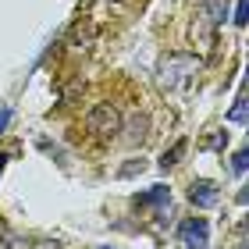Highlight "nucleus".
I'll return each mask as SVG.
<instances>
[{
    "instance_id": "20e7f679",
    "label": "nucleus",
    "mask_w": 249,
    "mask_h": 249,
    "mask_svg": "<svg viewBox=\"0 0 249 249\" xmlns=\"http://www.w3.org/2000/svg\"><path fill=\"white\" fill-rule=\"evenodd\" d=\"M207 221H189L185 228H182V239H185V246L189 249H203L207 246Z\"/></svg>"
},
{
    "instance_id": "9b49d317",
    "label": "nucleus",
    "mask_w": 249,
    "mask_h": 249,
    "mask_svg": "<svg viewBox=\"0 0 249 249\" xmlns=\"http://www.w3.org/2000/svg\"><path fill=\"white\" fill-rule=\"evenodd\" d=\"M0 171H4V157H0Z\"/></svg>"
},
{
    "instance_id": "9d476101",
    "label": "nucleus",
    "mask_w": 249,
    "mask_h": 249,
    "mask_svg": "<svg viewBox=\"0 0 249 249\" xmlns=\"http://www.w3.org/2000/svg\"><path fill=\"white\" fill-rule=\"evenodd\" d=\"M4 121H7V110H0V128H4Z\"/></svg>"
},
{
    "instance_id": "0eeeda50",
    "label": "nucleus",
    "mask_w": 249,
    "mask_h": 249,
    "mask_svg": "<svg viewBox=\"0 0 249 249\" xmlns=\"http://www.w3.org/2000/svg\"><path fill=\"white\" fill-rule=\"evenodd\" d=\"M164 199H167V189H164V185H157V189L150 192V196H142L139 203H164Z\"/></svg>"
},
{
    "instance_id": "f257e3e1",
    "label": "nucleus",
    "mask_w": 249,
    "mask_h": 249,
    "mask_svg": "<svg viewBox=\"0 0 249 249\" xmlns=\"http://www.w3.org/2000/svg\"><path fill=\"white\" fill-rule=\"evenodd\" d=\"M121 124H124L121 107H118L110 96H96L93 104L86 107V114L78 118L75 132H71V139H75L78 150H86V153L100 157L104 150H110V142H114L118 135H121Z\"/></svg>"
},
{
    "instance_id": "39448f33",
    "label": "nucleus",
    "mask_w": 249,
    "mask_h": 249,
    "mask_svg": "<svg viewBox=\"0 0 249 249\" xmlns=\"http://www.w3.org/2000/svg\"><path fill=\"white\" fill-rule=\"evenodd\" d=\"M189 196H192V203H199V207H213V203H217V189L210 182H196Z\"/></svg>"
},
{
    "instance_id": "423d86ee",
    "label": "nucleus",
    "mask_w": 249,
    "mask_h": 249,
    "mask_svg": "<svg viewBox=\"0 0 249 249\" xmlns=\"http://www.w3.org/2000/svg\"><path fill=\"white\" fill-rule=\"evenodd\" d=\"M0 249H29V242L18 239V235H4V239H0Z\"/></svg>"
},
{
    "instance_id": "7ed1b4c3",
    "label": "nucleus",
    "mask_w": 249,
    "mask_h": 249,
    "mask_svg": "<svg viewBox=\"0 0 249 249\" xmlns=\"http://www.w3.org/2000/svg\"><path fill=\"white\" fill-rule=\"evenodd\" d=\"M121 132H124V139H128L132 146H139V142L150 139V121L139 114V107H135L132 114H128V128H121Z\"/></svg>"
},
{
    "instance_id": "6e6552de",
    "label": "nucleus",
    "mask_w": 249,
    "mask_h": 249,
    "mask_svg": "<svg viewBox=\"0 0 249 249\" xmlns=\"http://www.w3.org/2000/svg\"><path fill=\"white\" fill-rule=\"evenodd\" d=\"M182 153H185V142H178V146H175L171 153H164V167H167V164H175V160H178V157H182Z\"/></svg>"
},
{
    "instance_id": "f8f14e48",
    "label": "nucleus",
    "mask_w": 249,
    "mask_h": 249,
    "mask_svg": "<svg viewBox=\"0 0 249 249\" xmlns=\"http://www.w3.org/2000/svg\"><path fill=\"white\" fill-rule=\"evenodd\" d=\"M110 4H121V0H110Z\"/></svg>"
},
{
    "instance_id": "1a4fd4ad",
    "label": "nucleus",
    "mask_w": 249,
    "mask_h": 249,
    "mask_svg": "<svg viewBox=\"0 0 249 249\" xmlns=\"http://www.w3.org/2000/svg\"><path fill=\"white\" fill-rule=\"evenodd\" d=\"M36 249H61V242H39Z\"/></svg>"
},
{
    "instance_id": "f03ea898",
    "label": "nucleus",
    "mask_w": 249,
    "mask_h": 249,
    "mask_svg": "<svg viewBox=\"0 0 249 249\" xmlns=\"http://www.w3.org/2000/svg\"><path fill=\"white\" fill-rule=\"evenodd\" d=\"M196 71H199V64L192 57H178V53H171V57L160 64V82H164V89H185Z\"/></svg>"
}]
</instances>
